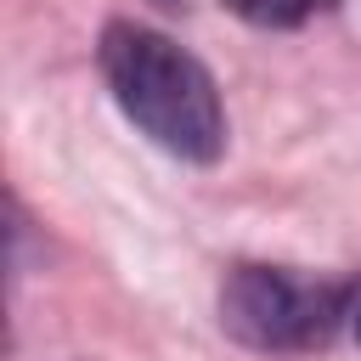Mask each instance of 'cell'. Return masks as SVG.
Returning <instances> with one entry per match:
<instances>
[{
	"mask_svg": "<svg viewBox=\"0 0 361 361\" xmlns=\"http://www.w3.org/2000/svg\"><path fill=\"white\" fill-rule=\"evenodd\" d=\"M243 23H254V28H299L310 11H322V6H333V0H226Z\"/></svg>",
	"mask_w": 361,
	"mask_h": 361,
	"instance_id": "3",
	"label": "cell"
},
{
	"mask_svg": "<svg viewBox=\"0 0 361 361\" xmlns=\"http://www.w3.org/2000/svg\"><path fill=\"white\" fill-rule=\"evenodd\" d=\"M355 333H361V310H355Z\"/></svg>",
	"mask_w": 361,
	"mask_h": 361,
	"instance_id": "4",
	"label": "cell"
},
{
	"mask_svg": "<svg viewBox=\"0 0 361 361\" xmlns=\"http://www.w3.org/2000/svg\"><path fill=\"white\" fill-rule=\"evenodd\" d=\"M96 62L118 113L152 147H164L180 164H214L226 152V107H220L214 73L186 45H175L147 23L118 17L102 28Z\"/></svg>",
	"mask_w": 361,
	"mask_h": 361,
	"instance_id": "1",
	"label": "cell"
},
{
	"mask_svg": "<svg viewBox=\"0 0 361 361\" xmlns=\"http://www.w3.org/2000/svg\"><path fill=\"white\" fill-rule=\"evenodd\" d=\"M355 288L299 276L288 265H231L220 282V327L259 355H305L333 344Z\"/></svg>",
	"mask_w": 361,
	"mask_h": 361,
	"instance_id": "2",
	"label": "cell"
}]
</instances>
